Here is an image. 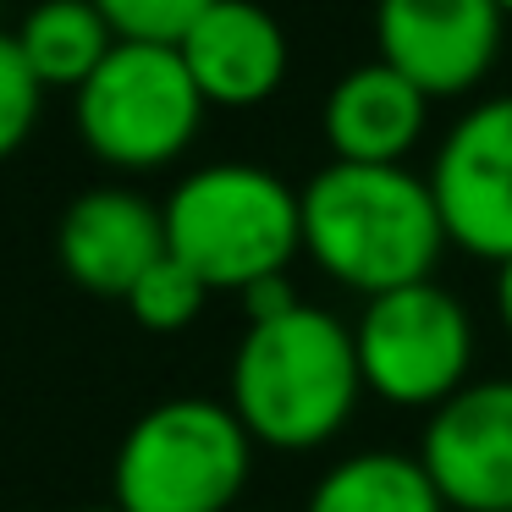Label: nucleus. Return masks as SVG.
Here are the masks:
<instances>
[{
	"label": "nucleus",
	"instance_id": "obj_1",
	"mask_svg": "<svg viewBox=\"0 0 512 512\" xmlns=\"http://www.w3.org/2000/svg\"><path fill=\"white\" fill-rule=\"evenodd\" d=\"M303 254L320 276L358 298L435 281L446 243L435 193L408 166H347L331 160L298 188Z\"/></svg>",
	"mask_w": 512,
	"mask_h": 512
},
{
	"label": "nucleus",
	"instance_id": "obj_2",
	"mask_svg": "<svg viewBox=\"0 0 512 512\" xmlns=\"http://www.w3.org/2000/svg\"><path fill=\"white\" fill-rule=\"evenodd\" d=\"M364 375L353 353V325L320 303H292L276 320L243 325L226 408L254 446L270 452H320L353 424Z\"/></svg>",
	"mask_w": 512,
	"mask_h": 512
},
{
	"label": "nucleus",
	"instance_id": "obj_3",
	"mask_svg": "<svg viewBox=\"0 0 512 512\" xmlns=\"http://www.w3.org/2000/svg\"><path fill=\"white\" fill-rule=\"evenodd\" d=\"M166 254L182 259L210 292L243 298L254 281L287 276L303 254L298 188L270 166L215 160L166 193Z\"/></svg>",
	"mask_w": 512,
	"mask_h": 512
},
{
	"label": "nucleus",
	"instance_id": "obj_4",
	"mask_svg": "<svg viewBox=\"0 0 512 512\" xmlns=\"http://www.w3.org/2000/svg\"><path fill=\"white\" fill-rule=\"evenodd\" d=\"M254 479V441L226 397H166L127 424L111 463L122 512H237Z\"/></svg>",
	"mask_w": 512,
	"mask_h": 512
},
{
	"label": "nucleus",
	"instance_id": "obj_5",
	"mask_svg": "<svg viewBox=\"0 0 512 512\" xmlns=\"http://www.w3.org/2000/svg\"><path fill=\"white\" fill-rule=\"evenodd\" d=\"M204 111L210 105L188 78L177 45H133V39H116L100 72L72 94V116L89 155L127 177L177 166L199 138Z\"/></svg>",
	"mask_w": 512,
	"mask_h": 512
},
{
	"label": "nucleus",
	"instance_id": "obj_6",
	"mask_svg": "<svg viewBox=\"0 0 512 512\" xmlns=\"http://www.w3.org/2000/svg\"><path fill=\"white\" fill-rule=\"evenodd\" d=\"M364 391L386 408L435 413L474 380V320L441 281L380 292L353 325Z\"/></svg>",
	"mask_w": 512,
	"mask_h": 512
},
{
	"label": "nucleus",
	"instance_id": "obj_7",
	"mask_svg": "<svg viewBox=\"0 0 512 512\" xmlns=\"http://www.w3.org/2000/svg\"><path fill=\"white\" fill-rule=\"evenodd\" d=\"M430 193L446 243L485 265L512 259V94L468 105L430 160Z\"/></svg>",
	"mask_w": 512,
	"mask_h": 512
},
{
	"label": "nucleus",
	"instance_id": "obj_8",
	"mask_svg": "<svg viewBox=\"0 0 512 512\" xmlns=\"http://www.w3.org/2000/svg\"><path fill=\"white\" fill-rule=\"evenodd\" d=\"M501 23L496 0H375V56L424 100H457L490 78Z\"/></svg>",
	"mask_w": 512,
	"mask_h": 512
},
{
	"label": "nucleus",
	"instance_id": "obj_9",
	"mask_svg": "<svg viewBox=\"0 0 512 512\" xmlns=\"http://www.w3.org/2000/svg\"><path fill=\"white\" fill-rule=\"evenodd\" d=\"M419 463L446 512H512V375L468 380L424 419Z\"/></svg>",
	"mask_w": 512,
	"mask_h": 512
},
{
	"label": "nucleus",
	"instance_id": "obj_10",
	"mask_svg": "<svg viewBox=\"0 0 512 512\" xmlns=\"http://www.w3.org/2000/svg\"><path fill=\"white\" fill-rule=\"evenodd\" d=\"M166 254V221L160 204L133 188H89L61 210L56 259L72 287L94 298H127L155 259Z\"/></svg>",
	"mask_w": 512,
	"mask_h": 512
},
{
	"label": "nucleus",
	"instance_id": "obj_11",
	"mask_svg": "<svg viewBox=\"0 0 512 512\" xmlns=\"http://www.w3.org/2000/svg\"><path fill=\"white\" fill-rule=\"evenodd\" d=\"M188 78L199 83L204 105L221 111H254L287 83L292 45L287 28L259 0H215L210 12L182 34L177 45Z\"/></svg>",
	"mask_w": 512,
	"mask_h": 512
},
{
	"label": "nucleus",
	"instance_id": "obj_12",
	"mask_svg": "<svg viewBox=\"0 0 512 512\" xmlns=\"http://www.w3.org/2000/svg\"><path fill=\"white\" fill-rule=\"evenodd\" d=\"M424 122H430V100L380 56L342 72L320 105L325 149L347 166H402L419 149Z\"/></svg>",
	"mask_w": 512,
	"mask_h": 512
},
{
	"label": "nucleus",
	"instance_id": "obj_13",
	"mask_svg": "<svg viewBox=\"0 0 512 512\" xmlns=\"http://www.w3.org/2000/svg\"><path fill=\"white\" fill-rule=\"evenodd\" d=\"M303 512H446L435 479L424 474L419 452L364 446L347 452L314 479Z\"/></svg>",
	"mask_w": 512,
	"mask_h": 512
},
{
	"label": "nucleus",
	"instance_id": "obj_14",
	"mask_svg": "<svg viewBox=\"0 0 512 512\" xmlns=\"http://www.w3.org/2000/svg\"><path fill=\"white\" fill-rule=\"evenodd\" d=\"M17 50L34 67L45 94L50 89L78 94L100 72V61L116 50V34L94 0H39L34 12L17 23Z\"/></svg>",
	"mask_w": 512,
	"mask_h": 512
},
{
	"label": "nucleus",
	"instance_id": "obj_15",
	"mask_svg": "<svg viewBox=\"0 0 512 512\" xmlns=\"http://www.w3.org/2000/svg\"><path fill=\"white\" fill-rule=\"evenodd\" d=\"M127 314H133L144 331H155V336H177V331H188L193 320L204 314V303H210V287H204L199 276H193L182 259H171V254H160L155 265L138 276V287L127 292Z\"/></svg>",
	"mask_w": 512,
	"mask_h": 512
},
{
	"label": "nucleus",
	"instance_id": "obj_16",
	"mask_svg": "<svg viewBox=\"0 0 512 512\" xmlns=\"http://www.w3.org/2000/svg\"><path fill=\"white\" fill-rule=\"evenodd\" d=\"M116 39L133 45H182L193 23L210 12L215 0H94Z\"/></svg>",
	"mask_w": 512,
	"mask_h": 512
},
{
	"label": "nucleus",
	"instance_id": "obj_17",
	"mask_svg": "<svg viewBox=\"0 0 512 512\" xmlns=\"http://www.w3.org/2000/svg\"><path fill=\"white\" fill-rule=\"evenodd\" d=\"M39 111H45V89L34 67L17 50V34H0V160H12L34 138Z\"/></svg>",
	"mask_w": 512,
	"mask_h": 512
},
{
	"label": "nucleus",
	"instance_id": "obj_18",
	"mask_svg": "<svg viewBox=\"0 0 512 512\" xmlns=\"http://www.w3.org/2000/svg\"><path fill=\"white\" fill-rule=\"evenodd\" d=\"M237 303H243L248 325H259V320H276V314H287L292 303H303V298H298V287H292L287 276H270V281H254V287H248Z\"/></svg>",
	"mask_w": 512,
	"mask_h": 512
},
{
	"label": "nucleus",
	"instance_id": "obj_19",
	"mask_svg": "<svg viewBox=\"0 0 512 512\" xmlns=\"http://www.w3.org/2000/svg\"><path fill=\"white\" fill-rule=\"evenodd\" d=\"M490 303H496L501 331L512 336V259H507V265H496V281H490Z\"/></svg>",
	"mask_w": 512,
	"mask_h": 512
},
{
	"label": "nucleus",
	"instance_id": "obj_20",
	"mask_svg": "<svg viewBox=\"0 0 512 512\" xmlns=\"http://www.w3.org/2000/svg\"><path fill=\"white\" fill-rule=\"evenodd\" d=\"M83 512H122V507H116V501H105V507H83Z\"/></svg>",
	"mask_w": 512,
	"mask_h": 512
},
{
	"label": "nucleus",
	"instance_id": "obj_21",
	"mask_svg": "<svg viewBox=\"0 0 512 512\" xmlns=\"http://www.w3.org/2000/svg\"><path fill=\"white\" fill-rule=\"evenodd\" d=\"M496 6H501V17H512V0H496Z\"/></svg>",
	"mask_w": 512,
	"mask_h": 512
}]
</instances>
